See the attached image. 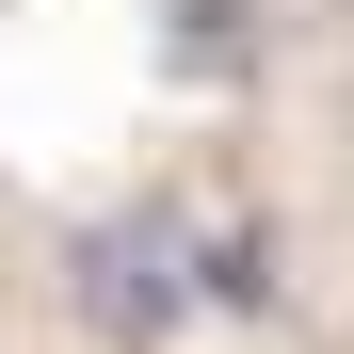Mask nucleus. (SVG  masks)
<instances>
[{
  "label": "nucleus",
  "instance_id": "1",
  "mask_svg": "<svg viewBox=\"0 0 354 354\" xmlns=\"http://www.w3.org/2000/svg\"><path fill=\"white\" fill-rule=\"evenodd\" d=\"M322 17H338V32H354V0H322Z\"/></svg>",
  "mask_w": 354,
  "mask_h": 354
},
{
  "label": "nucleus",
  "instance_id": "2",
  "mask_svg": "<svg viewBox=\"0 0 354 354\" xmlns=\"http://www.w3.org/2000/svg\"><path fill=\"white\" fill-rule=\"evenodd\" d=\"M0 338H17V306H0Z\"/></svg>",
  "mask_w": 354,
  "mask_h": 354
}]
</instances>
